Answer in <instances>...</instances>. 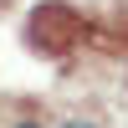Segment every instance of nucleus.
Listing matches in <instances>:
<instances>
[{
    "label": "nucleus",
    "mask_w": 128,
    "mask_h": 128,
    "mask_svg": "<svg viewBox=\"0 0 128 128\" xmlns=\"http://www.w3.org/2000/svg\"><path fill=\"white\" fill-rule=\"evenodd\" d=\"M16 128H41V123H31V118H26V123H16Z\"/></svg>",
    "instance_id": "obj_3"
},
{
    "label": "nucleus",
    "mask_w": 128,
    "mask_h": 128,
    "mask_svg": "<svg viewBox=\"0 0 128 128\" xmlns=\"http://www.w3.org/2000/svg\"><path fill=\"white\" fill-rule=\"evenodd\" d=\"M20 36H26V46L41 51V56H62V51H72L87 36V20H82V10L72 5V0H36Z\"/></svg>",
    "instance_id": "obj_1"
},
{
    "label": "nucleus",
    "mask_w": 128,
    "mask_h": 128,
    "mask_svg": "<svg viewBox=\"0 0 128 128\" xmlns=\"http://www.w3.org/2000/svg\"><path fill=\"white\" fill-rule=\"evenodd\" d=\"M62 128H98V123H92V118H67Z\"/></svg>",
    "instance_id": "obj_2"
}]
</instances>
